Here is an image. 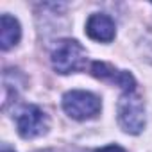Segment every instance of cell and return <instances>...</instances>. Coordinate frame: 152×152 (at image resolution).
Here are the masks:
<instances>
[{
	"label": "cell",
	"instance_id": "cell-1",
	"mask_svg": "<svg viewBox=\"0 0 152 152\" xmlns=\"http://www.w3.org/2000/svg\"><path fill=\"white\" fill-rule=\"evenodd\" d=\"M52 66L57 73H72L86 68V50L75 39H61L52 50Z\"/></svg>",
	"mask_w": 152,
	"mask_h": 152
},
{
	"label": "cell",
	"instance_id": "cell-2",
	"mask_svg": "<svg viewBox=\"0 0 152 152\" xmlns=\"http://www.w3.org/2000/svg\"><path fill=\"white\" fill-rule=\"evenodd\" d=\"M118 124L129 134H140L145 127V106L136 91H125L116 106Z\"/></svg>",
	"mask_w": 152,
	"mask_h": 152
},
{
	"label": "cell",
	"instance_id": "cell-3",
	"mask_svg": "<svg viewBox=\"0 0 152 152\" xmlns=\"http://www.w3.org/2000/svg\"><path fill=\"white\" fill-rule=\"evenodd\" d=\"M100 99L84 90H72L63 97V109L75 120H90L100 113Z\"/></svg>",
	"mask_w": 152,
	"mask_h": 152
},
{
	"label": "cell",
	"instance_id": "cell-4",
	"mask_svg": "<svg viewBox=\"0 0 152 152\" xmlns=\"http://www.w3.org/2000/svg\"><path fill=\"white\" fill-rule=\"evenodd\" d=\"M16 127L22 138L31 140L47 132L48 118L38 106H25L16 118Z\"/></svg>",
	"mask_w": 152,
	"mask_h": 152
},
{
	"label": "cell",
	"instance_id": "cell-5",
	"mask_svg": "<svg viewBox=\"0 0 152 152\" xmlns=\"http://www.w3.org/2000/svg\"><path fill=\"white\" fill-rule=\"evenodd\" d=\"M91 75L104 83H111V84H116L120 86L124 91H134V77L129 73V72H122V70H116L115 66L107 64V63H100V61H95L91 64Z\"/></svg>",
	"mask_w": 152,
	"mask_h": 152
},
{
	"label": "cell",
	"instance_id": "cell-6",
	"mask_svg": "<svg viewBox=\"0 0 152 152\" xmlns=\"http://www.w3.org/2000/svg\"><path fill=\"white\" fill-rule=\"evenodd\" d=\"M86 34L95 39V41H102V43H109L115 39V22L104 15V13H97L91 15L86 22Z\"/></svg>",
	"mask_w": 152,
	"mask_h": 152
},
{
	"label": "cell",
	"instance_id": "cell-7",
	"mask_svg": "<svg viewBox=\"0 0 152 152\" xmlns=\"http://www.w3.org/2000/svg\"><path fill=\"white\" fill-rule=\"evenodd\" d=\"M20 36H22V29L18 20L9 15H2V20H0V45H2V50H9L11 47H15L20 41Z\"/></svg>",
	"mask_w": 152,
	"mask_h": 152
},
{
	"label": "cell",
	"instance_id": "cell-8",
	"mask_svg": "<svg viewBox=\"0 0 152 152\" xmlns=\"http://www.w3.org/2000/svg\"><path fill=\"white\" fill-rule=\"evenodd\" d=\"M95 152H125L122 147L118 145H107V147H102V148H97Z\"/></svg>",
	"mask_w": 152,
	"mask_h": 152
},
{
	"label": "cell",
	"instance_id": "cell-9",
	"mask_svg": "<svg viewBox=\"0 0 152 152\" xmlns=\"http://www.w3.org/2000/svg\"><path fill=\"white\" fill-rule=\"evenodd\" d=\"M2 152H15V150H9V148H4Z\"/></svg>",
	"mask_w": 152,
	"mask_h": 152
}]
</instances>
